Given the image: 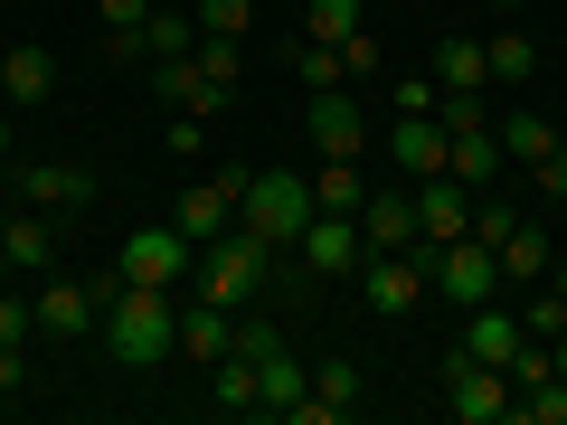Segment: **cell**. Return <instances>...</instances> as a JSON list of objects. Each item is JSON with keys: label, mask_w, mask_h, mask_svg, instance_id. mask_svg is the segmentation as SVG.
Masks as SVG:
<instances>
[{"label": "cell", "mask_w": 567, "mask_h": 425, "mask_svg": "<svg viewBox=\"0 0 567 425\" xmlns=\"http://www.w3.org/2000/svg\"><path fill=\"white\" fill-rule=\"evenodd\" d=\"M275 256L284 246L275 237H256V227H227V237H208L199 246V265H189V293H199V303H227V312H246V303H265V293H275Z\"/></svg>", "instance_id": "6da1fadb"}, {"label": "cell", "mask_w": 567, "mask_h": 425, "mask_svg": "<svg viewBox=\"0 0 567 425\" xmlns=\"http://www.w3.org/2000/svg\"><path fill=\"white\" fill-rule=\"evenodd\" d=\"M104 350H114L123 369L181 360V293H171V283H123L114 303H104Z\"/></svg>", "instance_id": "7a4b0ae2"}, {"label": "cell", "mask_w": 567, "mask_h": 425, "mask_svg": "<svg viewBox=\"0 0 567 425\" xmlns=\"http://www.w3.org/2000/svg\"><path fill=\"white\" fill-rule=\"evenodd\" d=\"M435 397H445V416H464V425H502L511 406V369H483V360H464V350H445L435 360Z\"/></svg>", "instance_id": "3957f363"}, {"label": "cell", "mask_w": 567, "mask_h": 425, "mask_svg": "<svg viewBox=\"0 0 567 425\" xmlns=\"http://www.w3.org/2000/svg\"><path fill=\"white\" fill-rule=\"evenodd\" d=\"M237 218L256 227V237L293 246V237H303V218H312V180H303V170H246V199H237Z\"/></svg>", "instance_id": "277c9868"}, {"label": "cell", "mask_w": 567, "mask_h": 425, "mask_svg": "<svg viewBox=\"0 0 567 425\" xmlns=\"http://www.w3.org/2000/svg\"><path fill=\"white\" fill-rule=\"evenodd\" d=\"M123 293V274H95V283H76V274H48L29 303H39V331L48 341H85V331H104V303Z\"/></svg>", "instance_id": "5b68a950"}, {"label": "cell", "mask_w": 567, "mask_h": 425, "mask_svg": "<svg viewBox=\"0 0 567 425\" xmlns=\"http://www.w3.org/2000/svg\"><path fill=\"white\" fill-rule=\"evenodd\" d=\"M189 265H199V246L162 218V227H133V237H123L114 274H123V283H171V293H189Z\"/></svg>", "instance_id": "8992f818"}, {"label": "cell", "mask_w": 567, "mask_h": 425, "mask_svg": "<svg viewBox=\"0 0 567 425\" xmlns=\"http://www.w3.org/2000/svg\"><path fill=\"white\" fill-rule=\"evenodd\" d=\"M350 283H360V303L379 312V322H406V312L425 303V265L406 256V246H379V256H360V274H350Z\"/></svg>", "instance_id": "52a82bcc"}, {"label": "cell", "mask_w": 567, "mask_h": 425, "mask_svg": "<svg viewBox=\"0 0 567 425\" xmlns=\"http://www.w3.org/2000/svg\"><path fill=\"white\" fill-rule=\"evenodd\" d=\"M293 256H303L322 283H350V274H360V256H369V237H360V218H341V208H312L303 237H293Z\"/></svg>", "instance_id": "ba28073f"}, {"label": "cell", "mask_w": 567, "mask_h": 425, "mask_svg": "<svg viewBox=\"0 0 567 425\" xmlns=\"http://www.w3.org/2000/svg\"><path fill=\"white\" fill-rule=\"evenodd\" d=\"M237 199H246V170L189 180V189H181V208H171V227H181L189 246H208V237H227V227H237Z\"/></svg>", "instance_id": "9c48e42d"}, {"label": "cell", "mask_w": 567, "mask_h": 425, "mask_svg": "<svg viewBox=\"0 0 567 425\" xmlns=\"http://www.w3.org/2000/svg\"><path fill=\"white\" fill-rule=\"evenodd\" d=\"M406 199H416V246L473 237V189H464V180H445V170H435V180H416Z\"/></svg>", "instance_id": "30bf717a"}, {"label": "cell", "mask_w": 567, "mask_h": 425, "mask_svg": "<svg viewBox=\"0 0 567 425\" xmlns=\"http://www.w3.org/2000/svg\"><path fill=\"white\" fill-rule=\"evenodd\" d=\"M20 208L76 218V208H95V170H76V162H20Z\"/></svg>", "instance_id": "8fae6325"}, {"label": "cell", "mask_w": 567, "mask_h": 425, "mask_svg": "<svg viewBox=\"0 0 567 425\" xmlns=\"http://www.w3.org/2000/svg\"><path fill=\"white\" fill-rule=\"evenodd\" d=\"M312 152H322V162H360L369 152V123H360V95H350V85H322V95H312Z\"/></svg>", "instance_id": "7c38bea8"}, {"label": "cell", "mask_w": 567, "mask_h": 425, "mask_svg": "<svg viewBox=\"0 0 567 425\" xmlns=\"http://www.w3.org/2000/svg\"><path fill=\"white\" fill-rule=\"evenodd\" d=\"M520 341H529L520 312L492 293V303H473V312H464V341H454V350H464V360H483V369H511V350H520Z\"/></svg>", "instance_id": "4fadbf2b"}, {"label": "cell", "mask_w": 567, "mask_h": 425, "mask_svg": "<svg viewBox=\"0 0 567 425\" xmlns=\"http://www.w3.org/2000/svg\"><path fill=\"white\" fill-rule=\"evenodd\" d=\"M0 95L10 104H48L58 95V48L48 39H10L0 48Z\"/></svg>", "instance_id": "5bb4252c"}, {"label": "cell", "mask_w": 567, "mask_h": 425, "mask_svg": "<svg viewBox=\"0 0 567 425\" xmlns=\"http://www.w3.org/2000/svg\"><path fill=\"white\" fill-rule=\"evenodd\" d=\"M0 256H10V274L58 265V218H48V208H10V218H0Z\"/></svg>", "instance_id": "9a60e30c"}, {"label": "cell", "mask_w": 567, "mask_h": 425, "mask_svg": "<svg viewBox=\"0 0 567 425\" xmlns=\"http://www.w3.org/2000/svg\"><path fill=\"white\" fill-rule=\"evenodd\" d=\"M492 142H502V162H511V170H539L548 152H558V123L529 114V104H511V114H492Z\"/></svg>", "instance_id": "2e32d148"}, {"label": "cell", "mask_w": 567, "mask_h": 425, "mask_svg": "<svg viewBox=\"0 0 567 425\" xmlns=\"http://www.w3.org/2000/svg\"><path fill=\"white\" fill-rule=\"evenodd\" d=\"M388 152H398V170H416V180H435L445 170V152H454V133L435 114H398V133H388Z\"/></svg>", "instance_id": "e0dca14e"}, {"label": "cell", "mask_w": 567, "mask_h": 425, "mask_svg": "<svg viewBox=\"0 0 567 425\" xmlns=\"http://www.w3.org/2000/svg\"><path fill=\"white\" fill-rule=\"evenodd\" d=\"M483 85H492L483 39H473V29H445V39H435V95H483Z\"/></svg>", "instance_id": "ac0fdd59"}, {"label": "cell", "mask_w": 567, "mask_h": 425, "mask_svg": "<svg viewBox=\"0 0 567 425\" xmlns=\"http://www.w3.org/2000/svg\"><path fill=\"white\" fill-rule=\"evenodd\" d=\"M492 265H502V283H548V227L511 218L502 237H492Z\"/></svg>", "instance_id": "d6986e66"}, {"label": "cell", "mask_w": 567, "mask_h": 425, "mask_svg": "<svg viewBox=\"0 0 567 425\" xmlns=\"http://www.w3.org/2000/svg\"><path fill=\"white\" fill-rule=\"evenodd\" d=\"M360 237H369V256H379V246H416V199H406V189H369Z\"/></svg>", "instance_id": "ffe728a7"}, {"label": "cell", "mask_w": 567, "mask_h": 425, "mask_svg": "<svg viewBox=\"0 0 567 425\" xmlns=\"http://www.w3.org/2000/svg\"><path fill=\"white\" fill-rule=\"evenodd\" d=\"M502 170H511V162H502V142H492V133H454V152H445V180H464L473 199H483V189L502 180Z\"/></svg>", "instance_id": "44dd1931"}, {"label": "cell", "mask_w": 567, "mask_h": 425, "mask_svg": "<svg viewBox=\"0 0 567 425\" xmlns=\"http://www.w3.org/2000/svg\"><path fill=\"white\" fill-rule=\"evenodd\" d=\"M208 406H218V416H256V360H246V350H227V360H208Z\"/></svg>", "instance_id": "7402d4cb"}, {"label": "cell", "mask_w": 567, "mask_h": 425, "mask_svg": "<svg viewBox=\"0 0 567 425\" xmlns=\"http://www.w3.org/2000/svg\"><path fill=\"white\" fill-rule=\"evenodd\" d=\"M152 85H162V95L181 104V114H218V104H227L218 85L199 76V58H152Z\"/></svg>", "instance_id": "603a6c76"}, {"label": "cell", "mask_w": 567, "mask_h": 425, "mask_svg": "<svg viewBox=\"0 0 567 425\" xmlns=\"http://www.w3.org/2000/svg\"><path fill=\"white\" fill-rule=\"evenodd\" d=\"M483 66H492V85H529V76H539V48L520 39V20L483 39Z\"/></svg>", "instance_id": "cb8c5ba5"}, {"label": "cell", "mask_w": 567, "mask_h": 425, "mask_svg": "<svg viewBox=\"0 0 567 425\" xmlns=\"http://www.w3.org/2000/svg\"><path fill=\"white\" fill-rule=\"evenodd\" d=\"M189 48H199V10H152V20H142V66L152 58H189Z\"/></svg>", "instance_id": "d4e9b609"}, {"label": "cell", "mask_w": 567, "mask_h": 425, "mask_svg": "<svg viewBox=\"0 0 567 425\" xmlns=\"http://www.w3.org/2000/svg\"><path fill=\"white\" fill-rule=\"evenodd\" d=\"M303 387H312V369L293 360V350H265V360H256V397L275 406V416H284L293 397H303Z\"/></svg>", "instance_id": "484cf974"}, {"label": "cell", "mask_w": 567, "mask_h": 425, "mask_svg": "<svg viewBox=\"0 0 567 425\" xmlns=\"http://www.w3.org/2000/svg\"><path fill=\"white\" fill-rule=\"evenodd\" d=\"M360 199H369L360 162H322V170H312V208H341V218H360Z\"/></svg>", "instance_id": "4316f807"}, {"label": "cell", "mask_w": 567, "mask_h": 425, "mask_svg": "<svg viewBox=\"0 0 567 425\" xmlns=\"http://www.w3.org/2000/svg\"><path fill=\"white\" fill-rule=\"evenodd\" d=\"M189 58H199V76L218 85V95H237V76H246V39H208V29H199V48H189Z\"/></svg>", "instance_id": "83f0119b"}, {"label": "cell", "mask_w": 567, "mask_h": 425, "mask_svg": "<svg viewBox=\"0 0 567 425\" xmlns=\"http://www.w3.org/2000/svg\"><path fill=\"white\" fill-rule=\"evenodd\" d=\"M350 29H360V0H303V39H322V48H341Z\"/></svg>", "instance_id": "f1b7e54d"}, {"label": "cell", "mask_w": 567, "mask_h": 425, "mask_svg": "<svg viewBox=\"0 0 567 425\" xmlns=\"http://www.w3.org/2000/svg\"><path fill=\"white\" fill-rule=\"evenodd\" d=\"M293 76H303L312 95H322V85H350L341 76V48H322V39H293Z\"/></svg>", "instance_id": "f546056e"}, {"label": "cell", "mask_w": 567, "mask_h": 425, "mask_svg": "<svg viewBox=\"0 0 567 425\" xmlns=\"http://www.w3.org/2000/svg\"><path fill=\"white\" fill-rule=\"evenodd\" d=\"M435 123L445 133H492V95H435Z\"/></svg>", "instance_id": "4dcf8cb0"}, {"label": "cell", "mask_w": 567, "mask_h": 425, "mask_svg": "<svg viewBox=\"0 0 567 425\" xmlns=\"http://www.w3.org/2000/svg\"><path fill=\"white\" fill-rule=\"evenodd\" d=\"M511 425H567V379H548V387H529V397L511 406Z\"/></svg>", "instance_id": "1f68e13d"}, {"label": "cell", "mask_w": 567, "mask_h": 425, "mask_svg": "<svg viewBox=\"0 0 567 425\" xmlns=\"http://www.w3.org/2000/svg\"><path fill=\"white\" fill-rule=\"evenodd\" d=\"M199 29L208 39H246L256 29V0H199Z\"/></svg>", "instance_id": "d6a6232c"}, {"label": "cell", "mask_w": 567, "mask_h": 425, "mask_svg": "<svg viewBox=\"0 0 567 425\" xmlns=\"http://www.w3.org/2000/svg\"><path fill=\"white\" fill-rule=\"evenodd\" d=\"M312 387H322L331 406H350V416H360V369H350V360H322V369H312Z\"/></svg>", "instance_id": "836d02e7"}, {"label": "cell", "mask_w": 567, "mask_h": 425, "mask_svg": "<svg viewBox=\"0 0 567 425\" xmlns=\"http://www.w3.org/2000/svg\"><path fill=\"white\" fill-rule=\"evenodd\" d=\"M520 331H529V341H558V331H567V303H558V293H529V303H520Z\"/></svg>", "instance_id": "e575fe53"}, {"label": "cell", "mask_w": 567, "mask_h": 425, "mask_svg": "<svg viewBox=\"0 0 567 425\" xmlns=\"http://www.w3.org/2000/svg\"><path fill=\"white\" fill-rule=\"evenodd\" d=\"M341 76L350 85H379V39H369V29H350V39H341Z\"/></svg>", "instance_id": "d590c367"}, {"label": "cell", "mask_w": 567, "mask_h": 425, "mask_svg": "<svg viewBox=\"0 0 567 425\" xmlns=\"http://www.w3.org/2000/svg\"><path fill=\"white\" fill-rule=\"evenodd\" d=\"M0 341H39V303H20L10 283H0Z\"/></svg>", "instance_id": "8d00e7d4"}, {"label": "cell", "mask_w": 567, "mask_h": 425, "mask_svg": "<svg viewBox=\"0 0 567 425\" xmlns=\"http://www.w3.org/2000/svg\"><path fill=\"white\" fill-rule=\"evenodd\" d=\"M208 152V114H171V162H199Z\"/></svg>", "instance_id": "74e56055"}, {"label": "cell", "mask_w": 567, "mask_h": 425, "mask_svg": "<svg viewBox=\"0 0 567 425\" xmlns=\"http://www.w3.org/2000/svg\"><path fill=\"white\" fill-rule=\"evenodd\" d=\"M388 104H398V114H435V76H398Z\"/></svg>", "instance_id": "f35d334b"}, {"label": "cell", "mask_w": 567, "mask_h": 425, "mask_svg": "<svg viewBox=\"0 0 567 425\" xmlns=\"http://www.w3.org/2000/svg\"><path fill=\"white\" fill-rule=\"evenodd\" d=\"M529 180H539V189H548V199H567V142H558V152H548V162H539V170H529Z\"/></svg>", "instance_id": "ab89813d"}, {"label": "cell", "mask_w": 567, "mask_h": 425, "mask_svg": "<svg viewBox=\"0 0 567 425\" xmlns=\"http://www.w3.org/2000/svg\"><path fill=\"white\" fill-rule=\"evenodd\" d=\"M548 293H558V303H567V256H548Z\"/></svg>", "instance_id": "60d3db41"}, {"label": "cell", "mask_w": 567, "mask_h": 425, "mask_svg": "<svg viewBox=\"0 0 567 425\" xmlns=\"http://www.w3.org/2000/svg\"><path fill=\"white\" fill-rule=\"evenodd\" d=\"M492 10H502V20H520V10H529V0H492Z\"/></svg>", "instance_id": "b9f144b4"}, {"label": "cell", "mask_w": 567, "mask_h": 425, "mask_svg": "<svg viewBox=\"0 0 567 425\" xmlns=\"http://www.w3.org/2000/svg\"><path fill=\"white\" fill-rule=\"evenodd\" d=\"M548 350H558V379H567V331H558V341H548Z\"/></svg>", "instance_id": "7bdbcfd3"}]
</instances>
